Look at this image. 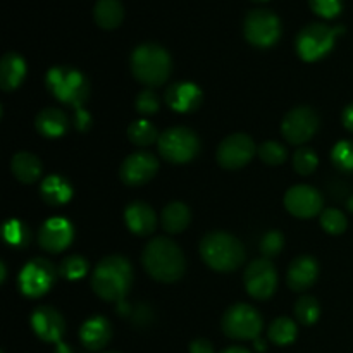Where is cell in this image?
<instances>
[{
	"label": "cell",
	"instance_id": "obj_35",
	"mask_svg": "<svg viewBox=\"0 0 353 353\" xmlns=\"http://www.w3.org/2000/svg\"><path fill=\"white\" fill-rule=\"evenodd\" d=\"M317 164H319V159H317V154L312 150V148H299V150L293 154V168L299 174L309 176L312 174L317 169Z\"/></svg>",
	"mask_w": 353,
	"mask_h": 353
},
{
	"label": "cell",
	"instance_id": "obj_38",
	"mask_svg": "<svg viewBox=\"0 0 353 353\" xmlns=\"http://www.w3.org/2000/svg\"><path fill=\"white\" fill-rule=\"evenodd\" d=\"M309 6L314 14L324 17V19H333L340 16L343 9V0H309Z\"/></svg>",
	"mask_w": 353,
	"mask_h": 353
},
{
	"label": "cell",
	"instance_id": "obj_17",
	"mask_svg": "<svg viewBox=\"0 0 353 353\" xmlns=\"http://www.w3.org/2000/svg\"><path fill=\"white\" fill-rule=\"evenodd\" d=\"M31 327L45 343H59L65 333V321L54 307L41 305L31 314Z\"/></svg>",
	"mask_w": 353,
	"mask_h": 353
},
{
	"label": "cell",
	"instance_id": "obj_5",
	"mask_svg": "<svg viewBox=\"0 0 353 353\" xmlns=\"http://www.w3.org/2000/svg\"><path fill=\"white\" fill-rule=\"evenodd\" d=\"M45 83H47L48 92L59 102L74 107L76 110H81L90 97L88 78L76 68L55 65L48 69Z\"/></svg>",
	"mask_w": 353,
	"mask_h": 353
},
{
	"label": "cell",
	"instance_id": "obj_6",
	"mask_svg": "<svg viewBox=\"0 0 353 353\" xmlns=\"http://www.w3.org/2000/svg\"><path fill=\"white\" fill-rule=\"evenodd\" d=\"M341 33H345L343 26L331 28L323 23L309 24V26L300 30V33L296 34V54L305 62L319 61V59L326 57L333 50L334 40Z\"/></svg>",
	"mask_w": 353,
	"mask_h": 353
},
{
	"label": "cell",
	"instance_id": "obj_2",
	"mask_svg": "<svg viewBox=\"0 0 353 353\" xmlns=\"http://www.w3.org/2000/svg\"><path fill=\"white\" fill-rule=\"evenodd\" d=\"M141 264L152 278L161 283L178 281L186 269L183 250L165 236H157L148 241L141 254Z\"/></svg>",
	"mask_w": 353,
	"mask_h": 353
},
{
	"label": "cell",
	"instance_id": "obj_32",
	"mask_svg": "<svg viewBox=\"0 0 353 353\" xmlns=\"http://www.w3.org/2000/svg\"><path fill=\"white\" fill-rule=\"evenodd\" d=\"M331 161L341 172H353V141H338L331 150Z\"/></svg>",
	"mask_w": 353,
	"mask_h": 353
},
{
	"label": "cell",
	"instance_id": "obj_14",
	"mask_svg": "<svg viewBox=\"0 0 353 353\" xmlns=\"http://www.w3.org/2000/svg\"><path fill=\"white\" fill-rule=\"evenodd\" d=\"M159 171V161L150 152H134L128 155L121 164L119 176L123 183L128 186H141L147 185L150 179L155 178Z\"/></svg>",
	"mask_w": 353,
	"mask_h": 353
},
{
	"label": "cell",
	"instance_id": "obj_15",
	"mask_svg": "<svg viewBox=\"0 0 353 353\" xmlns=\"http://www.w3.org/2000/svg\"><path fill=\"white\" fill-rule=\"evenodd\" d=\"M323 195L309 185H296L286 192L285 207L299 219H312L323 210Z\"/></svg>",
	"mask_w": 353,
	"mask_h": 353
},
{
	"label": "cell",
	"instance_id": "obj_40",
	"mask_svg": "<svg viewBox=\"0 0 353 353\" xmlns=\"http://www.w3.org/2000/svg\"><path fill=\"white\" fill-rule=\"evenodd\" d=\"M190 353H214V347L205 338H199L190 343Z\"/></svg>",
	"mask_w": 353,
	"mask_h": 353
},
{
	"label": "cell",
	"instance_id": "obj_18",
	"mask_svg": "<svg viewBox=\"0 0 353 353\" xmlns=\"http://www.w3.org/2000/svg\"><path fill=\"white\" fill-rule=\"evenodd\" d=\"M165 103L171 107L174 112L188 114L199 109L202 105V90L190 81L172 83L165 90Z\"/></svg>",
	"mask_w": 353,
	"mask_h": 353
},
{
	"label": "cell",
	"instance_id": "obj_12",
	"mask_svg": "<svg viewBox=\"0 0 353 353\" xmlns=\"http://www.w3.org/2000/svg\"><path fill=\"white\" fill-rule=\"evenodd\" d=\"M257 147L254 140L245 133H234L224 138L217 147V164L224 169H241L254 159Z\"/></svg>",
	"mask_w": 353,
	"mask_h": 353
},
{
	"label": "cell",
	"instance_id": "obj_44",
	"mask_svg": "<svg viewBox=\"0 0 353 353\" xmlns=\"http://www.w3.org/2000/svg\"><path fill=\"white\" fill-rule=\"evenodd\" d=\"M221 353H252V352L247 350V348H243V347H230Z\"/></svg>",
	"mask_w": 353,
	"mask_h": 353
},
{
	"label": "cell",
	"instance_id": "obj_9",
	"mask_svg": "<svg viewBox=\"0 0 353 353\" xmlns=\"http://www.w3.org/2000/svg\"><path fill=\"white\" fill-rule=\"evenodd\" d=\"M243 34L254 47L269 48L281 37V21L272 10L254 9L245 16Z\"/></svg>",
	"mask_w": 353,
	"mask_h": 353
},
{
	"label": "cell",
	"instance_id": "obj_34",
	"mask_svg": "<svg viewBox=\"0 0 353 353\" xmlns=\"http://www.w3.org/2000/svg\"><path fill=\"white\" fill-rule=\"evenodd\" d=\"M3 238L12 247L23 248L30 241V230L19 219H10L3 226Z\"/></svg>",
	"mask_w": 353,
	"mask_h": 353
},
{
	"label": "cell",
	"instance_id": "obj_45",
	"mask_svg": "<svg viewBox=\"0 0 353 353\" xmlns=\"http://www.w3.org/2000/svg\"><path fill=\"white\" fill-rule=\"evenodd\" d=\"M254 343H255V348H257V352H264L265 350V343L262 340H254Z\"/></svg>",
	"mask_w": 353,
	"mask_h": 353
},
{
	"label": "cell",
	"instance_id": "obj_8",
	"mask_svg": "<svg viewBox=\"0 0 353 353\" xmlns=\"http://www.w3.org/2000/svg\"><path fill=\"white\" fill-rule=\"evenodd\" d=\"M262 326L264 321L259 310L248 303H234L224 312L221 321L223 333L231 340L238 341L257 340L259 334L262 333Z\"/></svg>",
	"mask_w": 353,
	"mask_h": 353
},
{
	"label": "cell",
	"instance_id": "obj_46",
	"mask_svg": "<svg viewBox=\"0 0 353 353\" xmlns=\"http://www.w3.org/2000/svg\"><path fill=\"white\" fill-rule=\"evenodd\" d=\"M348 209H350L352 212H353V196H352L350 200H348Z\"/></svg>",
	"mask_w": 353,
	"mask_h": 353
},
{
	"label": "cell",
	"instance_id": "obj_20",
	"mask_svg": "<svg viewBox=\"0 0 353 353\" xmlns=\"http://www.w3.org/2000/svg\"><path fill=\"white\" fill-rule=\"evenodd\" d=\"M112 338V326L103 316H93L83 323L79 330V340L90 352H99L107 347Z\"/></svg>",
	"mask_w": 353,
	"mask_h": 353
},
{
	"label": "cell",
	"instance_id": "obj_39",
	"mask_svg": "<svg viewBox=\"0 0 353 353\" xmlns=\"http://www.w3.org/2000/svg\"><path fill=\"white\" fill-rule=\"evenodd\" d=\"M134 107H137L141 116H152L161 107V100H159L157 93H154L152 90H143V92L138 93L137 100H134Z\"/></svg>",
	"mask_w": 353,
	"mask_h": 353
},
{
	"label": "cell",
	"instance_id": "obj_43",
	"mask_svg": "<svg viewBox=\"0 0 353 353\" xmlns=\"http://www.w3.org/2000/svg\"><path fill=\"white\" fill-rule=\"evenodd\" d=\"M54 353H72V348L69 345H65L64 341H59V343H55Z\"/></svg>",
	"mask_w": 353,
	"mask_h": 353
},
{
	"label": "cell",
	"instance_id": "obj_21",
	"mask_svg": "<svg viewBox=\"0 0 353 353\" xmlns=\"http://www.w3.org/2000/svg\"><path fill=\"white\" fill-rule=\"evenodd\" d=\"M124 223L133 234L148 236L157 228V216L148 203L133 202L124 210Z\"/></svg>",
	"mask_w": 353,
	"mask_h": 353
},
{
	"label": "cell",
	"instance_id": "obj_3",
	"mask_svg": "<svg viewBox=\"0 0 353 353\" xmlns=\"http://www.w3.org/2000/svg\"><path fill=\"white\" fill-rule=\"evenodd\" d=\"M200 255L214 271L231 272L245 262V247L226 231H212L200 241Z\"/></svg>",
	"mask_w": 353,
	"mask_h": 353
},
{
	"label": "cell",
	"instance_id": "obj_10",
	"mask_svg": "<svg viewBox=\"0 0 353 353\" xmlns=\"http://www.w3.org/2000/svg\"><path fill=\"white\" fill-rule=\"evenodd\" d=\"M243 285L248 295L255 300H268L278 286V271L269 259H257L248 264L243 274Z\"/></svg>",
	"mask_w": 353,
	"mask_h": 353
},
{
	"label": "cell",
	"instance_id": "obj_31",
	"mask_svg": "<svg viewBox=\"0 0 353 353\" xmlns=\"http://www.w3.org/2000/svg\"><path fill=\"white\" fill-rule=\"evenodd\" d=\"M88 272V261L81 255H69L59 264V274L69 281L81 279Z\"/></svg>",
	"mask_w": 353,
	"mask_h": 353
},
{
	"label": "cell",
	"instance_id": "obj_7",
	"mask_svg": "<svg viewBox=\"0 0 353 353\" xmlns=\"http://www.w3.org/2000/svg\"><path fill=\"white\" fill-rule=\"evenodd\" d=\"M159 154L171 164H186L200 152V140L195 131L188 128H169L159 137Z\"/></svg>",
	"mask_w": 353,
	"mask_h": 353
},
{
	"label": "cell",
	"instance_id": "obj_24",
	"mask_svg": "<svg viewBox=\"0 0 353 353\" xmlns=\"http://www.w3.org/2000/svg\"><path fill=\"white\" fill-rule=\"evenodd\" d=\"M40 196L47 205L61 207L71 200L72 186L64 176L52 174L41 181Z\"/></svg>",
	"mask_w": 353,
	"mask_h": 353
},
{
	"label": "cell",
	"instance_id": "obj_48",
	"mask_svg": "<svg viewBox=\"0 0 353 353\" xmlns=\"http://www.w3.org/2000/svg\"><path fill=\"white\" fill-rule=\"evenodd\" d=\"M105 353H119V352H105Z\"/></svg>",
	"mask_w": 353,
	"mask_h": 353
},
{
	"label": "cell",
	"instance_id": "obj_19",
	"mask_svg": "<svg viewBox=\"0 0 353 353\" xmlns=\"http://www.w3.org/2000/svg\"><path fill=\"white\" fill-rule=\"evenodd\" d=\"M319 276V264L310 255H300L290 264L288 274H286V283L293 292H305L312 288L314 283Z\"/></svg>",
	"mask_w": 353,
	"mask_h": 353
},
{
	"label": "cell",
	"instance_id": "obj_28",
	"mask_svg": "<svg viewBox=\"0 0 353 353\" xmlns=\"http://www.w3.org/2000/svg\"><path fill=\"white\" fill-rule=\"evenodd\" d=\"M296 334H299L296 324L290 317H278L276 321H272L268 330L269 340L278 347L292 345L296 340Z\"/></svg>",
	"mask_w": 353,
	"mask_h": 353
},
{
	"label": "cell",
	"instance_id": "obj_11",
	"mask_svg": "<svg viewBox=\"0 0 353 353\" xmlns=\"http://www.w3.org/2000/svg\"><path fill=\"white\" fill-rule=\"evenodd\" d=\"M319 128V116L316 110L307 105L295 107L285 116L281 123V133L285 140L292 145H303L312 140Z\"/></svg>",
	"mask_w": 353,
	"mask_h": 353
},
{
	"label": "cell",
	"instance_id": "obj_27",
	"mask_svg": "<svg viewBox=\"0 0 353 353\" xmlns=\"http://www.w3.org/2000/svg\"><path fill=\"white\" fill-rule=\"evenodd\" d=\"M93 19L102 30H116L124 19V7L121 0H97L93 7Z\"/></svg>",
	"mask_w": 353,
	"mask_h": 353
},
{
	"label": "cell",
	"instance_id": "obj_37",
	"mask_svg": "<svg viewBox=\"0 0 353 353\" xmlns=\"http://www.w3.org/2000/svg\"><path fill=\"white\" fill-rule=\"evenodd\" d=\"M283 247H285V236L278 230H272L269 233H265L261 241V252L264 255V259H272L276 255H279Z\"/></svg>",
	"mask_w": 353,
	"mask_h": 353
},
{
	"label": "cell",
	"instance_id": "obj_42",
	"mask_svg": "<svg viewBox=\"0 0 353 353\" xmlns=\"http://www.w3.org/2000/svg\"><path fill=\"white\" fill-rule=\"evenodd\" d=\"M341 121H343V126L347 128L350 133H353V103L343 110V116H341Z\"/></svg>",
	"mask_w": 353,
	"mask_h": 353
},
{
	"label": "cell",
	"instance_id": "obj_1",
	"mask_svg": "<svg viewBox=\"0 0 353 353\" xmlns=\"http://www.w3.org/2000/svg\"><path fill=\"white\" fill-rule=\"evenodd\" d=\"M133 285V268L121 255H109L97 264L92 274V288L105 302H121Z\"/></svg>",
	"mask_w": 353,
	"mask_h": 353
},
{
	"label": "cell",
	"instance_id": "obj_30",
	"mask_svg": "<svg viewBox=\"0 0 353 353\" xmlns=\"http://www.w3.org/2000/svg\"><path fill=\"white\" fill-rule=\"evenodd\" d=\"M295 316L296 321L303 326H312L317 323L321 316V307L317 303V300L314 296H302L299 299V302L295 303Z\"/></svg>",
	"mask_w": 353,
	"mask_h": 353
},
{
	"label": "cell",
	"instance_id": "obj_33",
	"mask_svg": "<svg viewBox=\"0 0 353 353\" xmlns=\"http://www.w3.org/2000/svg\"><path fill=\"white\" fill-rule=\"evenodd\" d=\"M257 154L261 161L268 165H281L288 159V152H286L285 145L278 143V141H264L261 147L257 148Z\"/></svg>",
	"mask_w": 353,
	"mask_h": 353
},
{
	"label": "cell",
	"instance_id": "obj_16",
	"mask_svg": "<svg viewBox=\"0 0 353 353\" xmlns=\"http://www.w3.org/2000/svg\"><path fill=\"white\" fill-rule=\"evenodd\" d=\"M74 238V230L72 224L64 217H50L40 228V247L48 254H61L69 245L72 243Z\"/></svg>",
	"mask_w": 353,
	"mask_h": 353
},
{
	"label": "cell",
	"instance_id": "obj_23",
	"mask_svg": "<svg viewBox=\"0 0 353 353\" xmlns=\"http://www.w3.org/2000/svg\"><path fill=\"white\" fill-rule=\"evenodd\" d=\"M26 76V62L17 52H7L0 61V88L12 92Z\"/></svg>",
	"mask_w": 353,
	"mask_h": 353
},
{
	"label": "cell",
	"instance_id": "obj_25",
	"mask_svg": "<svg viewBox=\"0 0 353 353\" xmlns=\"http://www.w3.org/2000/svg\"><path fill=\"white\" fill-rule=\"evenodd\" d=\"M10 171L17 181L24 185L37 183L41 176V161L30 152H19L10 161Z\"/></svg>",
	"mask_w": 353,
	"mask_h": 353
},
{
	"label": "cell",
	"instance_id": "obj_22",
	"mask_svg": "<svg viewBox=\"0 0 353 353\" xmlns=\"http://www.w3.org/2000/svg\"><path fill=\"white\" fill-rule=\"evenodd\" d=\"M34 128L41 137L48 138H61L68 133L69 130V119L65 116L64 110L55 109V107H47L41 112H38L37 119H34Z\"/></svg>",
	"mask_w": 353,
	"mask_h": 353
},
{
	"label": "cell",
	"instance_id": "obj_26",
	"mask_svg": "<svg viewBox=\"0 0 353 353\" xmlns=\"http://www.w3.org/2000/svg\"><path fill=\"white\" fill-rule=\"evenodd\" d=\"M190 219H192V212L183 202H171L162 209L161 214V224L164 228L165 233L178 234L188 228Z\"/></svg>",
	"mask_w": 353,
	"mask_h": 353
},
{
	"label": "cell",
	"instance_id": "obj_36",
	"mask_svg": "<svg viewBox=\"0 0 353 353\" xmlns=\"http://www.w3.org/2000/svg\"><path fill=\"white\" fill-rule=\"evenodd\" d=\"M321 226L326 233L330 234H341L345 233L347 230L348 223H347V217L341 210L338 209H326L323 214H321Z\"/></svg>",
	"mask_w": 353,
	"mask_h": 353
},
{
	"label": "cell",
	"instance_id": "obj_29",
	"mask_svg": "<svg viewBox=\"0 0 353 353\" xmlns=\"http://www.w3.org/2000/svg\"><path fill=\"white\" fill-rule=\"evenodd\" d=\"M159 131L150 121L147 119H138L128 126V138H130L131 143H134L137 147H148L154 141L159 140Z\"/></svg>",
	"mask_w": 353,
	"mask_h": 353
},
{
	"label": "cell",
	"instance_id": "obj_4",
	"mask_svg": "<svg viewBox=\"0 0 353 353\" xmlns=\"http://www.w3.org/2000/svg\"><path fill=\"white\" fill-rule=\"evenodd\" d=\"M172 71L169 52L157 43H141L131 54V72L148 88L164 85Z\"/></svg>",
	"mask_w": 353,
	"mask_h": 353
},
{
	"label": "cell",
	"instance_id": "obj_41",
	"mask_svg": "<svg viewBox=\"0 0 353 353\" xmlns=\"http://www.w3.org/2000/svg\"><path fill=\"white\" fill-rule=\"evenodd\" d=\"M90 116L85 112V109L76 110V126H78L79 131H86L90 128Z\"/></svg>",
	"mask_w": 353,
	"mask_h": 353
},
{
	"label": "cell",
	"instance_id": "obj_13",
	"mask_svg": "<svg viewBox=\"0 0 353 353\" xmlns=\"http://www.w3.org/2000/svg\"><path fill=\"white\" fill-rule=\"evenodd\" d=\"M55 281V268L47 259H33L23 268L19 274V288L24 296L40 299Z\"/></svg>",
	"mask_w": 353,
	"mask_h": 353
},
{
	"label": "cell",
	"instance_id": "obj_47",
	"mask_svg": "<svg viewBox=\"0 0 353 353\" xmlns=\"http://www.w3.org/2000/svg\"><path fill=\"white\" fill-rule=\"evenodd\" d=\"M254 2H268V0H254Z\"/></svg>",
	"mask_w": 353,
	"mask_h": 353
}]
</instances>
